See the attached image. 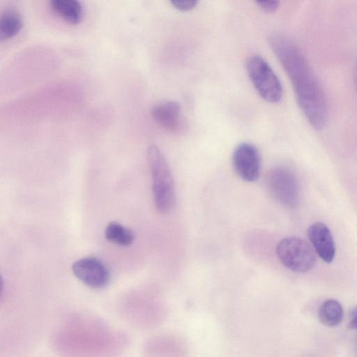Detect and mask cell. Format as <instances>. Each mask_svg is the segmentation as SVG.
<instances>
[{
  "label": "cell",
  "instance_id": "obj_1",
  "mask_svg": "<svg viewBox=\"0 0 357 357\" xmlns=\"http://www.w3.org/2000/svg\"><path fill=\"white\" fill-rule=\"evenodd\" d=\"M270 42L291 83L301 109L314 129L322 130L328 119L326 99L310 65L288 37L275 34L271 36Z\"/></svg>",
  "mask_w": 357,
  "mask_h": 357
},
{
  "label": "cell",
  "instance_id": "obj_2",
  "mask_svg": "<svg viewBox=\"0 0 357 357\" xmlns=\"http://www.w3.org/2000/svg\"><path fill=\"white\" fill-rule=\"evenodd\" d=\"M146 158L152 178V191L155 208L162 214L169 213L175 203L174 178L164 155L155 145H151Z\"/></svg>",
  "mask_w": 357,
  "mask_h": 357
},
{
  "label": "cell",
  "instance_id": "obj_3",
  "mask_svg": "<svg viewBox=\"0 0 357 357\" xmlns=\"http://www.w3.org/2000/svg\"><path fill=\"white\" fill-rule=\"evenodd\" d=\"M246 70L253 86L264 100L276 103L281 100L280 81L266 60L259 55H252L247 61Z\"/></svg>",
  "mask_w": 357,
  "mask_h": 357
},
{
  "label": "cell",
  "instance_id": "obj_4",
  "mask_svg": "<svg viewBox=\"0 0 357 357\" xmlns=\"http://www.w3.org/2000/svg\"><path fill=\"white\" fill-rule=\"evenodd\" d=\"M276 255L286 268L296 273H305L316 264L317 257L312 247L305 240L291 236L277 245Z\"/></svg>",
  "mask_w": 357,
  "mask_h": 357
},
{
  "label": "cell",
  "instance_id": "obj_5",
  "mask_svg": "<svg viewBox=\"0 0 357 357\" xmlns=\"http://www.w3.org/2000/svg\"><path fill=\"white\" fill-rule=\"evenodd\" d=\"M265 183L271 197L279 204L289 208H293L298 204V182L289 169L276 167L269 169L265 177Z\"/></svg>",
  "mask_w": 357,
  "mask_h": 357
},
{
  "label": "cell",
  "instance_id": "obj_6",
  "mask_svg": "<svg viewBox=\"0 0 357 357\" xmlns=\"http://www.w3.org/2000/svg\"><path fill=\"white\" fill-rule=\"evenodd\" d=\"M232 165L238 176L247 182H254L259 176L261 157L257 148L252 144H238L232 153Z\"/></svg>",
  "mask_w": 357,
  "mask_h": 357
},
{
  "label": "cell",
  "instance_id": "obj_7",
  "mask_svg": "<svg viewBox=\"0 0 357 357\" xmlns=\"http://www.w3.org/2000/svg\"><path fill=\"white\" fill-rule=\"evenodd\" d=\"M74 275L84 284L93 289H101L108 284L110 273L100 259L87 257L77 260L72 266Z\"/></svg>",
  "mask_w": 357,
  "mask_h": 357
},
{
  "label": "cell",
  "instance_id": "obj_8",
  "mask_svg": "<svg viewBox=\"0 0 357 357\" xmlns=\"http://www.w3.org/2000/svg\"><path fill=\"white\" fill-rule=\"evenodd\" d=\"M307 235L315 253L325 262H332L335 255V245L329 228L324 223L317 222L308 227Z\"/></svg>",
  "mask_w": 357,
  "mask_h": 357
},
{
  "label": "cell",
  "instance_id": "obj_9",
  "mask_svg": "<svg viewBox=\"0 0 357 357\" xmlns=\"http://www.w3.org/2000/svg\"><path fill=\"white\" fill-rule=\"evenodd\" d=\"M151 115L160 126L174 131L180 125L181 106L176 101L160 102L153 107Z\"/></svg>",
  "mask_w": 357,
  "mask_h": 357
},
{
  "label": "cell",
  "instance_id": "obj_10",
  "mask_svg": "<svg viewBox=\"0 0 357 357\" xmlns=\"http://www.w3.org/2000/svg\"><path fill=\"white\" fill-rule=\"evenodd\" d=\"M23 26V17L18 9L13 7L5 8L0 15L1 40H8L15 36Z\"/></svg>",
  "mask_w": 357,
  "mask_h": 357
},
{
  "label": "cell",
  "instance_id": "obj_11",
  "mask_svg": "<svg viewBox=\"0 0 357 357\" xmlns=\"http://www.w3.org/2000/svg\"><path fill=\"white\" fill-rule=\"evenodd\" d=\"M50 6L54 13L70 24H78L82 20L83 8L79 1L52 0Z\"/></svg>",
  "mask_w": 357,
  "mask_h": 357
},
{
  "label": "cell",
  "instance_id": "obj_12",
  "mask_svg": "<svg viewBox=\"0 0 357 357\" xmlns=\"http://www.w3.org/2000/svg\"><path fill=\"white\" fill-rule=\"evenodd\" d=\"M344 317L342 305L335 299L326 300L320 306L319 318L325 326L333 327L339 325Z\"/></svg>",
  "mask_w": 357,
  "mask_h": 357
},
{
  "label": "cell",
  "instance_id": "obj_13",
  "mask_svg": "<svg viewBox=\"0 0 357 357\" xmlns=\"http://www.w3.org/2000/svg\"><path fill=\"white\" fill-rule=\"evenodd\" d=\"M105 236L109 241L123 246L130 245L134 240L132 231L116 222H111L106 226Z\"/></svg>",
  "mask_w": 357,
  "mask_h": 357
},
{
  "label": "cell",
  "instance_id": "obj_14",
  "mask_svg": "<svg viewBox=\"0 0 357 357\" xmlns=\"http://www.w3.org/2000/svg\"><path fill=\"white\" fill-rule=\"evenodd\" d=\"M197 3L198 1L195 0H174L171 1L173 6L181 11L190 10L196 6Z\"/></svg>",
  "mask_w": 357,
  "mask_h": 357
},
{
  "label": "cell",
  "instance_id": "obj_15",
  "mask_svg": "<svg viewBox=\"0 0 357 357\" xmlns=\"http://www.w3.org/2000/svg\"><path fill=\"white\" fill-rule=\"evenodd\" d=\"M257 6L265 13H273L279 7L280 2L278 1H256Z\"/></svg>",
  "mask_w": 357,
  "mask_h": 357
},
{
  "label": "cell",
  "instance_id": "obj_16",
  "mask_svg": "<svg viewBox=\"0 0 357 357\" xmlns=\"http://www.w3.org/2000/svg\"><path fill=\"white\" fill-rule=\"evenodd\" d=\"M349 326L353 329H357V314L354 317V319L349 322Z\"/></svg>",
  "mask_w": 357,
  "mask_h": 357
},
{
  "label": "cell",
  "instance_id": "obj_17",
  "mask_svg": "<svg viewBox=\"0 0 357 357\" xmlns=\"http://www.w3.org/2000/svg\"><path fill=\"white\" fill-rule=\"evenodd\" d=\"M355 79H356V87H357V66H356V77H355Z\"/></svg>",
  "mask_w": 357,
  "mask_h": 357
}]
</instances>
